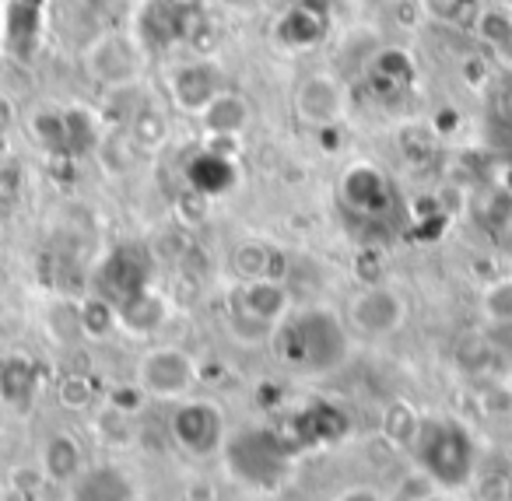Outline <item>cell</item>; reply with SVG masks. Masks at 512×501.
Returning a JSON list of instances; mask_svg holds the SVG:
<instances>
[{
  "label": "cell",
  "mask_w": 512,
  "mask_h": 501,
  "mask_svg": "<svg viewBox=\"0 0 512 501\" xmlns=\"http://www.w3.org/2000/svg\"><path fill=\"white\" fill-rule=\"evenodd\" d=\"M151 284V249L141 242H120L102 256L95 270V295L120 305L123 298L137 295Z\"/></svg>",
  "instance_id": "30bf717a"
},
{
  "label": "cell",
  "mask_w": 512,
  "mask_h": 501,
  "mask_svg": "<svg viewBox=\"0 0 512 501\" xmlns=\"http://www.w3.org/2000/svg\"><path fill=\"white\" fill-rule=\"evenodd\" d=\"M418 424H421V410H414L407 400H393L383 410V435L397 449H411L414 435H418Z\"/></svg>",
  "instance_id": "83f0119b"
},
{
  "label": "cell",
  "mask_w": 512,
  "mask_h": 501,
  "mask_svg": "<svg viewBox=\"0 0 512 501\" xmlns=\"http://www.w3.org/2000/svg\"><path fill=\"white\" fill-rule=\"evenodd\" d=\"M186 183H190V190H197L200 197H207V200L221 197V193L232 190V183H235L232 158L200 148V155H193L190 165H186Z\"/></svg>",
  "instance_id": "7402d4cb"
},
{
  "label": "cell",
  "mask_w": 512,
  "mask_h": 501,
  "mask_svg": "<svg viewBox=\"0 0 512 501\" xmlns=\"http://www.w3.org/2000/svg\"><path fill=\"white\" fill-rule=\"evenodd\" d=\"M50 333L57 340H81V319H78V302H60L50 309Z\"/></svg>",
  "instance_id": "e575fe53"
},
{
  "label": "cell",
  "mask_w": 512,
  "mask_h": 501,
  "mask_svg": "<svg viewBox=\"0 0 512 501\" xmlns=\"http://www.w3.org/2000/svg\"><path fill=\"white\" fill-rule=\"evenodd\" d=\"M460 127V113H456V109H439V113L432 116V130L435 134H449V130H456Z\"/></svg>",
  "instance_id": "60d3db41"
},
{
  "label": "cell",
  "mask_w": 512,
  "mask_h": 501,
  "mask_svg": "<svg viewBox=\"0 0 512 501\" xmlns=\"http://www.w3.org/2000/svg\"><path fill=\"white\" fill-rule=\"evenodd\" d=\"M95 155H99V162L106 165L113 176H123L127 169H134L137 162V144L130 141V134H120V130H106V137L99 141V148H95Z\"/></svg>",
  "instance_id": "f546056e"
},
{
  "label": "cell",
  "mask_w": 512,
  "mask_h": 501,
  "mask_svg": "<svg viewBox=\"0 0 512 501\" xmlns=\"http://www.w3.org/2000/svg\"><path fill=\"white\" fill-rule=\"evenodd\" d=\"M169 116L155 106H141L134 116H130V141L137 144V151H162L165 141H169Z\"/></svg>",
  "instance_id": "d4e9b609"
},
{
  "label": "cell",
  "mask_w": 512,
  "mask_h": 501,
  "mask_svg": "<svg viewBox=\"0 0 512 501\" xmlns=\"http://www.w3.org/2000/svg\"><path fill=\"white\" fill-rule=\"evenodd\" d=\"M64 123H67V155L81 158L88 151L99 148V141L106 137V123H102L99 109H88L81 102L64 106Z\"/></svg>",
  "instance_id": "603a6c76"
},
{
  "label": "cell",
  "mask_w": 512,
  "mask_h": 501,
  "mask_svg": "<svg viewBox=\"0 0 512 501\" xmlns=\"http://www.w3.org/2000/svg\"><path fill=\"white\" fill-rule=\"evenodd\" d=\"M165 88H169V99L179 113L200 116L207 109V102L228 88V74L218 64V57H190L169 67Z\"/></svg>",
  "instance_id": "ba28073f"
},
{
  "label": "cell",
  "mask_w": 512,
  "mask_h": 501,
  "mask_svg": "<svg viewBox=\"0 0 512 501\" xmlns=\"http://www.w3.org/2000/svg\"><path fill=\"white\" fill-rule=\"evenodd\" d=\"M67 501H137V484L116 463H92L67 484Z\"/></svg>",
  "instance_id": "9a60e30c"
},
{
  "label": "cell",
  "mask_w": 512,
  "mask_h": 501,
  "mask_svg": "<svg viewBox=\"0 0 512 501\" xmlns=\"http://www.w3.org/2000/svg\"><path fill=\"white\" fill-rule=\"evenodd\" d=\"M183 15H190V18H204L207 15V0H172Z\"/></svg>",
  "instance_id": "ee69618b"
},
{
  "label": "cell",
  "mask_w": 512,
  "mask_h": 501,
  "mask_svg": "<svg viewBox=\"0 0 512 501\" xmlns=\"http://www.w3.org/2000/svg\"><path fill=\"white\" fill-rule=\"evenodd\" d=\"M169 319H172L169 298L158 288H151V284L116 305V323H120V330L130 333V337H155Z\"/></svg>",
  "instance_id": "e0dca14e"
},
{
  "label": "cell",
  "mask_w": 512,
  "mask_h": 501,
  "mask_svg": "<svg viewBox=\"0 0 512 501\" xmlns=\"http://www.w3.org/2000/svg\"><path fill=\"white\" fill-rule=\"evenodd\" d=\"M495 57H502V64H505V67H512V39H509V43L502 46V50L495 53Z\"/></svg>",
  "instance_id": "bcb514c9"
},
{
  "label": "cell",
  "mask_w": 512,
  "mask_h": 501,
  "mask_svg": "<svg viewBox=\"0 0 512 501\" xmlns=\"http://www.w3.org/2000/svg\"><path fill=\"white\" fill-rule=\"evenodd\" d=\"M481 319L491 326H512V277H498V281L484 284L481 298H477Z\"/></svg>",
  "instance_id": "f1b7e54d"
},
{
  "label": "cell",
  "mask_w": 512,
  "mask_h": 501,
  "mask_svg": "<svg viewBox=\"0 0 512 501\" xmlns=\"http://www.w3.org/2000/svg\"><path fill=\"white\" fill-rule=\"evenodd\" d=\"M221 463L246 491L278 494L288 473H292V452H288V442L281 431L249 424V428L228 431Z\"/></svg>",
  "instance_id": "3957f363"
},
{
  "label": "cell",
  "mask_w": 512,
  "mask_h": 501,
  "mask_svg": "<svg viewBox=\"0 0 512 501\" xmlns=\"http://www.w3.org/2000/svg\"><path fill=\"white\" fill-rule=\"evenodd\" d=\"M365 78H369L372 95L390 99V95L414 88V81H418V60L404 46H379L376 57L365 67Z\"/></svg>",
  "instance_id": "2e32d148"
},
{
  "label": "cell",
  "mask_w": 512,
  "mask_h": 501,
  "mask_svg": "<svg viewBox=\"0 0 512 501\" xmlns=\"http://www.w3.org/2000/svg\"><path fill=\"white\" fill-rule=\"evenodd\" d=\"M169 438L190 459L221 456L228 438V417L211 396H183L169 410Z\"/></svg>",
  "instance_id": "277c9868"
},
{
  "label": "cell",
  "mask_w": 512,
  "mask_h": 501,
  "mask_svg": "<svg viewBox=\"0 0 512 501\" xmlns=\"http://www.w3.org/2000/svg\"><path fill=\"white\" fill-rule=\"evenodd\" d=\"M25 4H36V8H46V0H25Z\"/></svg>",
  "instance_id": "7dc6e473"
},
{
  "label": "cell",
  "mask_w": 512,
  "mask_h": 501,
  "mask_svg": "<svg viewBox=\"0 0 512 501\" xmlns=\"http://www.w3.org/2000/svg\"><path fill=\"white\" fill-rule=\"evenodd\" d=\"M232 305L246 316L267 323L271 330H278V323L292 316V291L278 277H256V281H242L232 291Z\"/></svg>",
  "instance_id": "5bb4252c"
},
{
  "label": "cell",
  "mask_w": 512,
  "mask_h": 501,
  "mask_svg": "<svg viewBox=\"0 0 512 501\" xmlns=\"http://www.w3.org/2000/svg\"><path fill=\"white\" fill-rule=\"evenodd\" d=\"M39 466H43L46 480L67 487L88 463H85V449H81L78 438L67 435V431H57V435L46 438L43 452H39Z\"/></svg>",
  "instance_id": "d6986e66"
},
{
  "label": "cell",
  "mask_w": 512,
  "mask_h": 501,
  "mask_svg": "<svg viewBox=\"0 0 512 501\" xmlns=\"http://www.w3.org/2000/svg\"><path fill=\"white\" fill-rule=\"evenodd\" d=\"M421 11H425V18H432V22L439 25H467L474 22L477 15V0H418Z\"/></svg>",
  "instance_id": "1f68e13d"
},
{
  "label": "cell",
  "mask_w": 512,
  "mask_h": 501,
  "mask_svg": "<svg viewBox=\"0 0 512 501\" xmlns=\"http://www.w3.org/2000/svg\"><path fill=\"white\" fill-rule=\"evenodd\" d=\"M218 4H225V8H232V11H256L264 0H218Z\"/></svg>",
  "instance_id": "f6af8a7d"
},
{
  "label": "cell",
  "mask_w": 512,
  "mask_h": 501,
  "mask_svg": "<svg viewBox=\"0 0 512 501\" xmlns=\"http://www.w3.org/2000/svg\"><path fill=\"white\" fill-rule=\"evenodd\" d=\"M278 365L295 375H330L348 361L351 337L344 319L327 305H309L278 323L271 337Z\"/></svg>",
  "instance_id": "6da1fadb"
},
{
  "label": "cell",
  "mask_w": 512,
  "mask_h": 501,
  "mask_svg": "<svg viewBox=\"0 0 512 501\" xmlns=\"http://www.w3.org/2000/svg\"><path fill=\"white\" fill-rule=\"evenodd\" d=\"M43 11L25 0H0V50L15 64H29L43 43Z\"/></svg>",
  "instance_id": "4fadbf2b"
},
{
  "label": "cell",
  "mask_w": 512,
  "mask_h": 501,
  "mask_svg": "<svg viewBox=\"0 0 512 501\" xmlns=\"http://www.w3.org/2000/svg\"><path fill=\"white\" fill-rule=\"evenodd\" d=\"M144 64H148V57H144V50L137 46V39L120 29L99 32V36L85 46V53H81V67H85V74L102 92L141 85Z\"/></svg>",
  "instance_id": "5b68a950"
},
{
  "label": "cell",
  "mask_w": 512,
  "mask_h": 501,
  "mask_svg": "<svg viewBox=\"0 0 512 501\" xmlns=\"http://www.w3.org/2000/svg\"><path fill=\"white\" fill-rule=\"evenodd\" d=\"M295 4L313 11V15H323V18H334V8H337V0H295Z\"/></svg>",
  "instance_id": "7bdbcfd3"
},
{
  "label": "cell",
  "mask_w": 512,
  "mask_h": 501,
  "mask_svg": "<svg viewBox=\"0 0 512 501\" xmlns=\"http://www.w3.org/2000/svg\"><path fill=\"white\" fill-rule=\"evenodd\" d=\"M29 134L46 155L53 158H71L67 155V123H64V109H36L29 116Z\"/></svg>",
  "instance_id": "cb8c5ba5"
},
{
  "label": "cell",
  "mask_w": 512,
  "mask_h": 501,
  "mask_svg": "<svg viewBox=\"0 0 512 501\" xmlns=\"http://www.w3.org/2000/svg\"><path fill=\"white\" fill-rule=\"evenodd\" d=\"M15 102L8 99V95H0V141L11 134V127H15Z\"/></svg>",
  "instance_id": "b9f144b4"
},
{
  "label": "cell",
  "mask_w": 512,
  "mask_h": 501,
  "mask_svg": "<svg viewBox=\"0 0 512 501\" xmlns=\"http://www.w3.org/2000/svg\"><path fill=\"white\" fill-rule=\"evenodd\" d=\"M295 113L313 130L337 127L348 113V85L330 71L306 74L295 88Z\"/></svg>",
  "instance_id": "8fae6325"
},
{
  "label": "cell",
  "mask_w": 512,
  "mask_h": 501,
  "mask_svg": "<svg viewBox=\"0 0 512 501\" xmlns=\"http://www.w3.org/2000/svg\"><path fill=\"white\" fill-rule=\"evenodd\" d=\"M183 46H190L193 57H218V50H221V32H218V25H214L207 15L197 18Z\"/></svg>",
  "instance_id": "836d02e7"
},
{
  "label": "cell",
  "mask_w": 512,
  "mask_h": 501,
  "mask_svg": "<svg viewBox=\"0 0 512 501\" xmlns=\"http://www.w3.org/2000/svg\"><path fill=\"white\" fill-rule=\"evenodd\" d=\"M60 396H64L67 407H85V403L92 400V382H88L85 375H67V379L60 382Z\"/></svg>",
  "instance_id": "d590c367"
},
{
  "label": "cell",
  "mask_w": 512,
  "mask_h": 501,
  "mask_svg": "<svg viewBox=\"0 0 512 501\" xmlns=\"http://www.w3.org/2000/svg\"><path fill=\"white\" fill-rule=\"evenodd\" d=\"M330 501H393V498L376 484H348V487H341Z\"/></svg>",
  "instance_id": "8d00e7d4"
},
{
  "label": "cell",
  "mask_w": 512,
  "mask_h": 501,
  "mask_svg": "<svg viewBox=\"0 0 512 501\" xmlns=\"http://www.w3.org/2000/svg\"><path fill=\"white\" fill-rule=\"evenodd\" d=\"M267 501H271V498H267Z\"/></svg>",
  "instance_id": "681fc988"
},
{
  "label": "cell",
  "mask_w": 512,
  "mask_h": 501,
  "mask_svg": "<svg viewBox=\"0 0 512 501\" xmlns=\"http://www.w3.org/2000/svg\"><path fill=\"white\" fill-rule=\"evenodd\" d=\"M271 32H274V43L285 46V50L309 53V50H316V46H323V39L330 36V18L313 15V11L292 4V8L281 11Z\"/></svg>",
  "instance_id": "ac0fdd59"
},
{
  "label": "cell",
  "mask_w": 512,
  "mask_h": 501,
  "mask_svg": "<svg viewBox=\"0 0 512 501\" xmlns=\"http://www.w3.org/2000/svg\"><path fill=\"white\" fill-rule=\"evenodd\" d=\"M407 323V298L390 284H365L348 302V326L365 340L393 337Z\"/></svg>",
  "instance_id": "9c48e42d"
},
{
  "label": "cell",
  "mask_w": 512,
  "mask_h": 501,
  "mask_svg": "<svg viewBox=\"0 0 512 501\" xmlns=\"http://www.w3.org/2000/svg\"><path fill=\"white\" fill-rule=\"evenodd\" d=\"M249 116H253V109H249V102L242 99L239 92H232V88H225L221 95H214L211 102H207V109L197 116L200 127H204V134H225V137H239L242 130L249 127Z\"/></svg>",
  "instance_id": "44dd1931"
},
{
  "label": "cell",
  "mask_w": 512,
  "mask_h": 501,
  "mask_svg": "<svg viewBox=\"0 0 512 501\" xmlns=\"http://www.w3.org/2000/svg\"><path fill=\"white\" fill-rule=\"evenodd\" d=\"M505 501H512V484H509V494H505Z\"/></svg>",
  "instance_id": "c3c4849f"
},
{
  "label": "cell",
  "mask_w": 512,
  "mask_h": 501,
  "mask_svg": "<svg viewBox=\"0 0 512 501\" xmlns=\"http://www.w3.org/2000/svg\"><path fill=\"white\" fill-rule=\"evenodd\" d=\"M470 29H474L477 43H484L491 53H498L512 39V11L502 8V4H488V8H477V15H474V22H470Z\"/></svg>",
  "instance_id": "4316f807"
},
{
  "label": "cell",
  "mask_w": 512,
  "mask_h": 501,
  "mask_svg": "<svg viewBox=\"0 0 512 501\" xmlns=\"http://www.w3.org/2000/svg\"><path fill=\"white\" fill-rule=\"evenodd\" d=\"M39 389V368L25 354H8L0 361V403L11 410H25L36 400Z\"/></svg>",
  "instance_id": "ffe728a7"
},
{
  "label": "cell",
  "mask_w": 512,
  "mask_h": 501,
  "mask_svg": "<svg viewBox=\"0 0 512 501\" xmlns=\"http://www.w3.org/2000/svg\"><path fill=\"white\" fill-rule=\"evenodd\" d=\"M460 74H463V81H467L470 88H481V85H488V60L484 57H467L463 60V67H460Z\"/></svg>",
  "instance_id": "ab89813d"
},
{
  "label": "cell",
  "mask_w": 512,
  "mask_h": 501,
  "mask_svg": "<svg viewBox=\"0 0 512 501\" xmlns=\"http://www.w3.org/2000/svg\"><path fill=\"white\" fill-rule=\"evenodd\" d=\"M78 319H81V337L85 340H106L120 330V323H116V305L109 302V298L95 295V291L78 302Z\"/></svg>",
  "instance_id": "484cf974"
},
{
  "label": "cell",
  "mask_w": 512,
  "mask_h": 501,
  "mask_svg": "<svg viewBox=\"0 0 512 501\" xmlns=\"http://www.w3.org/2000/svg\"><path fill=\"white\" fill-rule=\"evenodd\" d=\"M491 116L512 123V78H505L502 85L495 88V95H491Z\"/></svg>",
  "instance_id": "f35d334b"
},
{
  "label": "cell",
  "mask_w": 512,
  "mask_h": 501,
  "mask_svg": "<svg viewBox=\"0 0 512 501\" xmlns=\"http://www.w3.org/2000/svg\"><path fill=\"white\" fill-rule=\"evenodd\" d=\"M134 382L151 400L176 403V400H183V396H193V389H197V382H200V365L186 347L162 344L141 354Z\"/></svg>",
  "instance_id": "8992f818"
},
{
  "label": "cell",
  "mask_w": 512,
  "mask_h": 501,
  "mask_svg": "<svg viewBox=\"0 0 512 501\" xmlns=\"http://www.w3.org/2000/svg\"><path fill=\"white\" fill-rule=\"evenodd\" d=\"M337 193H341V204L351 214H362V218H383L397 200L390 176L372 162H351L341 172Z\"/></svg>",
  "instance_id": "7c38bea8"
},
{
  "label": "cell",
  "mask_w": 512,
  "mask_h": 501,
  "mask_svg": "<svg viewBox=\"0 0 512 501\" xmlns=\"http://www.w3.org/2000/svg\"><path fill=\"white\" fill-rule=\"evenodd\" d=\"M193 22L197 18L183 15L172 0H137L134 18H130V36L137 39L144 57L158 60V57H169L176 46L186 43Z\"/></svg>",
  "instance_id": "52a82bcc"
},
{
  "label": "cell",
  "mask_w": 512,
  "mask_h": 501,
  "mask_svg": "<svg viewBox=\"0 0 512 501\" xmlns=\"http://www.w3.org/2000/svg\"><path fill=\"white\" fill-rule=\"evenodd\" d=\"M235 274L242 281H256V277H278L274 274V253L264 246V242H242L232 256Z\"/></svg>",
  "instance_id": "4dcf8cb0"
},
{
  "label": "cell",
  "mask_w": 512,
  "mask_h": 501,
  "mask_svg": "<svg viewBox=\"0 0 512 501\" xmlns=\"http://www.w3.org/2000/svg\"><path fill=\"white\" fill-rule=\"evenodd\" d=\"M477 218L484 221L488 232H502V228L512 225V193L509 190H491L488 200L481 204V214Z\"/></svg>",
  "instance_id": "d6a6232c"
},
{
  "label": "cell",
  "mask_w": 512,
  "mask_h": 501,
  "mask_svg": "<svg viewBox=\"0 0 512 501\" xmlns=\"http://www.w3.org/2000/svg\"><path fill=\"white\" fill-rule=\"evenodd\" d=\"M407 452L421 477H428L432 487H442V491L467 487L477 473V456H481L474 431L456 417L442 414H421L418 435Z\"/></svg>",
  "instance_id": "7a4b0ae2"
},
{
  "label": "cell",
  "mask_w": 512,
  "mask_h": 501,
  "mask_svg": "<svg viewBox=\"0 0 512 501\" xmlns=\"http://www.w3.org/2000/svg\"><path fill=\"white\" fill-rule=\"evenodd\" d=\"M393 18H397V25H404V29H418V25L425 22V11H421L418 0H397V4H393Z\"/></svg>",
  "instance_id": "74e56055"
}]
</instances>
